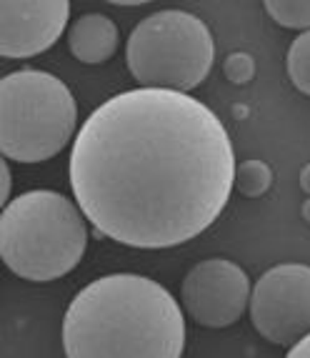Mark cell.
Returning <instances> with one entry per match:
<instances>
[{"label": "cell", "instance_id": "cell-17", "mask_svg": "<svg viewBox=\"0 0 310 358\" xmlns=\"http://www.w3.org/2000/svg\"><path fill=\"white\" fill-rule=\"evenodd\" d=\"M300 185H303L305 191L310 193V166L303 168V173H300Z\"/></svg>", "mask_w": 310, "mask_h": 358}, {"label": "cell", "instance_id": "cell-7", "mask_svg": "<svg viewBox=\"0 0 310 358\" xmlns=\"http://www.w3.org/2000/svg\"><path fill=\"white\" fill-rule=\"evenodd\" d=\"M251 278L238 263L208 258L185 275L180 288L185 313L205 329H228L251 308Z\"/></svg>", "mask_w": 310, "mask_h": 358}, {"label": "cell", "instance_id": "cell-14", "mask_svg": "<svg viewBox=\"0 0 310 358\" xmlns=\"http://www.w3.org/2000/svg\"><path fill=\"white\" fill-rule=\"evenodd\" d=\"M10 188H13L10 166H8V161L3 158V163H0V201H3V206L10 203Z\"/></svg>", "mask_w": 310, "mask_h": 358}, {"label": "cell", "instance_id": "cell-16", "mask_svg": "<svg viewBox=\"0 0 310 358\" xmlns=\"http://www.w3.org/2000/svg\"><path fill=\"white\" fill-rule=\"evenodd\" d=\"M113 6H145V3H153V0H108Z\"/></svg>", "mask_w": 310, "mask_h": 358}, {"label": "cell", "instance_id": "cell-6", "mask_svg": "<svg viewBox=\"0 0 310 358\" xmlns=\"http://www.w3.org/2000/svg\"><path fill=\"white\" fill-rule=\"evenodd\" d=\"M251 321L275 346H295L310 334V266L283 263L253 286Z\"/></svg>", "mask_w": 310, "mask_h": 358}, {"label": "cell", "instance_id": "cell-2", "mask_svg": "<svg viewBox=\"0 0 310 358\" xmlns=\"http://www.w3.org/2000/svg\"><path fill=\"white\" fill-rule=\"evenodd\" d=\"M183 348V310L148 275L110 273L90 281L63 318V351L71 358H178Z\"/></svg>", "mask_w": 310, "mask_h": 358}, {"label": "cell", "instance_id": "cell-15", "mask_svg": "<svg viewBox=\"0 0 310 358\" xmlns=\"http://www.w3.org/2000/svg\"><path fill=\"white\" fill-rule=\"evenodd\" d=\"M290 356H300V358H310V334L303 336V338L295 343V346H290Z\"/></svg>", "mask_w": 310, "mask_h": 358}, {"label": "cell", "instance_id": "cell-8", "mask_svg": "<svg viewBox=\"0 0 310 358\" xmlns=\"http://www.w3.org/2000/svg\"><path fill=\"white\" fill-rule=\"evenodd\" d=\"M0 53L33 58L55 45L71 18V0H0Z\"/></svg>", "mask_w": 310, "mask_h": 358}, {"label": "cell", "instance_id": "cell-11", "mask_svg": "<svg viewBox=\"0 0 310 358\" xmlns=\"http://www.w3.org/2000/svg\"><path fill=\"white\" fill-rule=\"evenodd\" d=\"M263 6H265L270 18L283 28H310V0H263Z\"/></svg>", "mask_w": 310, "mask_h": 358}, {"label": "cell", "instance_id": "cell-12", "mask_svg": "<svg viewBox=\"0 0 310 358\" xmlns=\"http://www.w3.org/2000/svg\"><path fill=\"white\" fill-rule=\"evenodd\" d=\"M273 173L263 161H245L240 168H235V188L243 196L258 198L270 188Z\"/></svg>", "mask_w": 310, "mask_h": 358}, {"label": "cell", "instance_id": "cell-1", "mask_svg": "<svg viewBox=\"0 0 310 358\" xmlns=\"http://www.w3.org/2000/svg\"><path fill=\"white\" fill-rule=\"evenodd\" d=\"M71 188L98 233L131 248H173L213 226L235 188V153L205 103L135 88L88 115L71 150Z\"/></svg>", "mask_w": 310, "mask_h": 358}, {"label": "cell", "instance_id": "cell-10", "mask_svg": "<svg viewBox=\"0 0 310 358\" xmlns=\"http://www.w3.org/2000/svg\"><path fill=\"white\" fill-rule=\"evenodd\" d=\"M288 76L293 85L310 96V28L300 30V36L290 43L288 50Z\"/></svg>", "mask_w": 310, "mask_h": 358}, {"label": "cell", "instance_id": "cell-18", "mask_svg": "<svg viewBox=\"0 0 310 358\" xmlns=\"http://www.w3.org/2000/svg\"><path fill=\"white\" fill-rule=\"evenodd\" d=\"M303 213H305V218H308V221H310V201H308V203H305V208H303Z\"/></svg>", "mask_w": 310, "mask_h": 358}, {"label": "cell", "instance_id": "cell-5", "mask_svg": "<svg viewBox=\"0 0 310 358\" xmlns=\"http://www.w3.org/2000/svg\"><path fill=\"white\" fill-rule=\"evenodd\" d=\"M128 71L143 88L191 93L208 78L215 43L208 25L185 10H161L135 25L126 48Z\"/></svg>", "mask_w": 310, "mask_h": 358}, {"label": "cell", "instance_id": "cell-9", "mask_svg": "<svg viewBox=\"0 0 310 358\" xmlns=\"http://www.w3.org/2000/svg\"><path fill=\"white\" fill-rule=\"evenodd\" d=\"M118 28L103 13H85L68 28V48L85 66L105 63L118 50Z\"/></svg>", "mask_w": 310, "mask_h": 358}, {"label": "cell", "instance_id": "cell-4", "mask_svg": "<svg viewBox=\"0 0 310 358\" xmlns=\"http://www.w3.org/2000/svg\"><path fill=\"white\" fill-rule=\"evenodd\" d=\"M78 106L60 78L36 68L0 80V150L18 163H43L71 143Z\"/></svg>", "mask_w": 310, "mask_h": 358}, {"label": "cell", "instance_id": "cell-3", "mask_svg": "<svg viewBox=\"0 0 310 358\" xmlns=\"http://www.w3.org/2000/svg\"><path fill=\"white\" fill-rule=\"evenodd\" d=\"M85 213L58 191H28L3 206L0 256L15 275L50 283L68 275L88 248Z\"/></svg>", "mask_w": 310, "mask_h": 358}, {"label": "cell", "instance_id": "cell-13", "mask_svg": "<svg viewBox=\"0 0 310 358\" xmlns=\"http://www.w3.org/2000/svg\"><path fill=\"white\" fill-rule=\"evenodd\" d=\"M256 73V63L248 53H232L226 60V76L232 83H248Z\"/></svg>", "mask_w": 310, "mask_h": 358}]
</instances>
